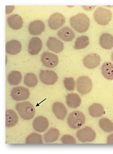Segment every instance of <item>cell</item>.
I'll return each mask as SVG.
<instances>
[{
    "mask_svg": "<svg viewBox=\"0 0 113 154\" xmlns=\"http://www.w3.org/2000/svg\"><path fill=\"white\" fill-rule=\"evenodd\" d=\"M90 19L84 14H79L70 18L71 27L78 33L85 32L90 26Z\"/></svg>",
    "mask_w": 113,
    "mask_h": 154,
    "instance_id": "cell-1",
    "label": "cell"
},
{
    "mask_svg": "<svg viewBox=\"0 0 113 154\" xmlns=\"http://www.w3.org/2000/svg\"><path fill=\"white\" fill-rule=\"evenodd\" d=\"M21 118L25 120L33 119L35 116V110L33 104L28 102L19 103L15 106Z\"/></svg>",
    "mask_w": 113,
    "mask_h": 154,
    "instance_id": "cell-2",
    "label": "cell"
},
{
    "mask_svg": "<svg viewBox=\"0 0 113 154\" xmlns=\"http://www.w3.org/2000/svg\"><path fill=\"white\" fill-rule=\"evenodd\" d=\"M94 17L96 22L99 25L106 26L112 19V12L104 7H98L94 13Z\"/></svg>",
    "mask_w": 113,
    "mask_h": 154,
    "instance_id": "cell-3",
    "label": "cell"
},
{
    "mask_svg": "<svg viewBox=\"0 0 113 154\" xmlns=\"http://www.w3.org/2000/svg\"><path fill=\"white\" fill-rule=\"evenodd\" d=\"M67 124L73 129H77L82 127L85 122V117L80 111H73L68 117Z\"/></svg>",
    "mask_w": 113,
    "mask_h": 154,
    "instance_id": "cell-4",
    "label": "cell"
},
{
    "mask_svg": "<svg viewBox=\"0 0 113 154\" xmlns=\"http://www.w3.org/2000/svg\"><path fill=\"white\" fill-rule=\"evenodd\" d=\"M76 88L77 91L80 94L83 95L88 94L92 90V82L87 76H81L76 81Z\"/></svg>",
    "mask_w": 113,
    "mask_h": 154,
    "instance_id": "cell-5",
    "label": "cell"
},
{
    "mask_svg": "<svg viewBox=\"0 0 113 154\" xmlns=\"http://www.w3.org/2000/svg\"><path fill=\"white\" fill-rule=\"evenodd\" d=\"M76 137L81 142H91L96 139V133L93 129L86 126L77 131Z\"/></svg>",
    "mask_w": 113,
    "mask_h": 154,
    "instance_id": "cell-6",
    "label": "cell"
},
{
    "mask_svg": "<svg viewBox=\"0 0 113 154\" xmlns=\"http://www.w3.org/2000/svg\"><path fill=\"white\" fill-rule=\"evenodd\" d=\"M39 78L43 84L52 85L56 83L58 77L56 72L52 70H41Z\"/></svg>",
    "mask_w": 113,
    "mask_h": 154,
    "instance_id": "cell-7",
    "label": "cell"
},
{
    "mask_svg": "<svg viewBox=\"0 0 113 154\" xmlns=\"http://www.w3.org/2000/svg\"><path fill=\"white\" fill-rule=\"evenodd\" d=\"M29 91L23 87H17L12 89L10 95L12 98L16 101L25 100L29 98Z\"/></svg>",
    "mask_w": 113,
    "mask_h": 154,
    "instance_id": "cell-8",
    "label": "cell"
},
{
    "mask_svg": "<svg viewBox=\"0 0 113 154\" xmlns=\"http://www.w3.org/2000/svg\"><path fill=\"white\" fill-rule=\"evenodd\" d=\"M41 61L45 67L54 68L58 64V57L57 55L49 52H46L42 54Z\"/></svg>",
    "mask_w": 113,
    "mask_h": 154,
    "instance_id": "cell-9",
    "label": "cell"
},
{
    "mask_svg": "<svg viewBox=\"0 0 113 154\" xmlns=\"http://www.w3.org/2000/svg\"><path fill=\"white\" fill-rule=\"evenodd\" d=\"M65 18L64 16L59 13H55L50 17L48 25L51 29L56 30L64 25Z\"/></svg>",
    "mask_w": 113,
    "mask_h": 154,
    "instance_id": "cell-10",
    "label": "cell"
},
{
    "mask_svg": "<svg viewBox=\"0 0 113 154\" xmlns=\"http://www.w3.org/2000/svg\"><path fill=\"white\" fill-rule=\"evenodd\" d=\"M83 62L84 66L88 69H95L100 64L101 57L98 54H89L83 59Z\"/></svg>",
    "mask_w": 113,
    "mask_h": 154,
    "instance_id": "cell-11",
    "label": "cell"
},
{
    "mask_svg": "<svg viewBox=\"0 0 113 154\" xmlns=\"http://www.w3.org/2000/svg\"><path fill=\"white\" fill-rule=\"evenodd\" d=\"M49 121L45 117L39 116L34 119L33 126L37 132L43 133L45 132L49 127Z\"/></svg>",
    "mask_w": 113,
    "mask_h": 154,
    "instance_id": "cell-12",
    "label": "cell"
},
{
    "mask_svg": "<svg viewBox=\"0 0 113 154\" xmlns=\"http://www.w3.org/2000/svg\"><path fill=\"white\" fill-rule=\"evenodd\" d=\"M43 47V43L41 39L35 37L30 40L28 44V52L30 55H37L41 51Z\"/></svg>",
    "mask_w": 113,
    "mask_h": 154,
    "instance_id": "cell-13",
    "label": "cell"
},
{
    "mask_svg": "<svg viewBox=\"0 0 113 154\" xmlns=\"http://www.w3.org/2000/svg\"><path fill=\"white\" fill-rule=\"evenodd\" d=\"M45 25L43 21L35 20L30 23L28 30L31 35H40L45 30Z\"/></svg>",
    "mask_w": 113,
    "mask_h": 154,
    "instance_id": "cell-14",
    "label": "cell"
},
{
    "mask_svg": "<svg viewBox=\"0 0 113 154\" xmlns=\"http://www.w3.org/2000/svg\"><path fill=\"white\" fill-rule=\"evenodd\" d=\"M47 47L49 50L53 52H61L64 50V43L56 38H50L47 41Z\"/></svg>",
    "mask_w": 113,
    "mask_h": 154,
    "instance_id": "cell-15",
    "label": "cell"
},
{
    "mask_svg": "<svg viewBox=\"0 0 113 154\" xmlns=\"http://www.w3.org/2000/svg\"><path fill=\"white\" fill-rule=\"evenodd\" d=\"M52 109L55 116L59 120H64L67 115V110L63 103L60 102L54 103Z\"/></svg>",
    "mask_w": 113,
    "mask_h": 154,
    "instance_id": "cell-16",
    "label": "cell"
},
{
    "mask_svg": "<svg viewBox=\"0 0 113 154\" xmlns=\"http://www.w3.org/2000/svg\"><path fill=\"white\" fill-rule=\"evenodd\" d=\"M22 48V44L16 40H12L6 43V52L10 55H17L21 51Z\"/></svg>",
    "mask_w": 113,
    "mask_h": 154,
    "instance_id": "cell-17",
    "label": "cell"
},
{
    "mask_svg": "<svg viewBox=\"0 0 113 154\" xmlns=\"http://www.w3.org/2000/svg\"><path fill=\"white\" fill-rule=\"evenodd\" d=\"M57 35L60 38L65 42L72 41L75 38V34L70 27H63L57 32Z\"/></svg>",
    "mask_w": 113,
    "mask_h": 154,
    "instance_id": "cell-18",
    "label": "cell"
},
{
    "mask_svg": "<svg viewBox=\"0 0 113 154\" xmlns=\"http://www.w3.org/2000/svg\"><path fill=\"white\" fill-rule=\"evenodd\" d=\"M7 22L10 27L14 30H19L23 26V20L18 14H13L8 17Z\"/></svg>",
    "mask_w": 113,
    "mask_h": 154,
    "instance_id": "cell-19",
    "label": "cell"
},
{
    "mask_svg": "<svg viewBox=\"0 0 113 154\" xmlns=\"http://www.w3.org/2000/svg\"><path fill=\"white\" fill-rule=\"evenodd\" d=\"M67 105L71 108H77L81 103V99L76 94H70L66 97Z\"/></svg>",
    "mask_w": 113,
    "mask_h": 154,
    "instance_id": "cell-20",
    "label": "cell"
},
{
    "mask_svg": "<svg viewBox=\"0 0 113 154\" xmlns=\"http://www.w3.org/2000/svg\"><path fill=\"white\" fill-rule=\"evenodd\" d=\"M101 47L105 49H111L113 48V36L108 33H104L99 40Z\"/></svg>",
    "mask_w": 113,
    "mask_h": 154,
    "instance_id": "cell-21",
    "label": "cell"
},
{
    "mask_svg": "<svg viewBox=\"0 0 113 154\" xmlns=\"http://www.w3.org/2000/svg\"><path fill=\"white\" fill-rule=\"evenodd\" d=\"M19 118L17 114L13 110L6 111V122L5 125L7 127H12L18 123Z\"/></svg>",
    "mask_w": 113,
    "mask_h": 154,
    "instance_id": "cell-22",
    "label": "cell"
},
{
    "mask_svg": "<svg viewBox=\"0 0 113 154\" xmlns=\"http://www.w3.org/2000/svg\"><path fill=\"white\" fill-rule=\"evenodd\" d=\"M59 135L58 130L55 128H51L44 134L43 139L46 143H52L57 141Z\"/></svg>",
    "mask_w": 113,
    "mask_h": 154,
    "instance_id": "cell-23",
    "label": "cell"
},
{
    "mask_svg": "<svg viewBox=\"0 0 113 154\" xmlns=\"http://www.w3.org/2000/svg\"><path fill=\"white\" fill-rule=\"evenodd\" d=\"M89 113L91 116L93 117H99L105 114L104 107L99 103H94L89 107Z\"/></svg>",
    "mask_w": 113,
    "mask_h": 154,
    "instance_id": "cell-24",
    "label": "cell"
},
{
    "mask_svg": "<svg viewBox=\"0 0 113 154\" xmlns=\"http://www.w3.org/2000/svg\"><path fill=\"white\" fill-rule=\"evenodd\" d=\"M22 80V75L20 71L14 70L9 74L8 81L11 85H17Z\"/></svg>",
    "mask_w": 113,
    "mask_h": 154,
    "instance_id": "cell-25",
    "label": "cell"
},
{
    "mask_svg": "<svg viewBox=\"0 0 113 154\" xmlns=\"http://www.w3.org/2000/svg\"><path fill=\"white\" fill-rule=\"evenodd\" d=\"M101 71L105 78L109 80H113V64L109 62L104 63Z\"/></svg>",
    "mask_w": 113,
    "mask_h": 154,
    "instance_id": "cell-26",
    "label": "cell"
},
{
    "mask_svg": "<svg viewBox=\"0 0 113 154\" xmlns=\"http://www.w3.org/2000/svg\"><path fill=\"white\" fill-rule=\"evenodd\" d=\"M89 39L85 35H82L77 38L75 42L74 48L76 49H82L85 48L89 45Z\"/></svg>",
    "mask_w": 113,
    "mask_h": 154,
    "instance_id": "cell-27",
    "label": "cell"
},
{
    "mask_svg": "<svg viewBox=\"0 0 113 154\" xmlns=\"http://www.w3.org/2000/svg\"><path fill=\"white\" fill-rule=\"evenodd\" d=\"M100 127L103 131L107 133L113 132V123L107 118H103L99 121Z\"/></svg>",
    "mask_w": 113,
    "mask_h": 154,
    "instance_id": "cell-28",
    "label": "cell"
},
{
    "mask_svg": "<svg viewBox=\"0 0 113 154\" xmlns=\"http://www.w3.org/2000/svg\"><path fill=\"white\" fill-rule=\"evenodd\" d=\"M38 79L36 75L33 73L26 74L24 78V83L26 86L33 88L37 84Z\"/></svg>",
    "mask_w": 113,
    "mask_h": 154,
    "instance_id": "cell-29",
    "label": "cell"
},
{
    "mask_svg": "<svg viewBox=\"0 0 113 154\" xmlns=\"http://www.w3.org/2000/svg\"><path fill=\"white\" fill-rule=\"evenodd\" d=\"M26 143L27 144H42L43 143V140L42 135L35 133L31 134L26 138Z\"/></svg>",
    "mask_w": 113,
    "mask_h": 154,
    "instance_id": "cell-30",
    "label": "cell"
},
{
    "mask_svg": "<svg viewBox=\"0 0 113 154\" xmlns=\"http://www.w3.org/2000/svg\"><path fill=\"white\" fill-rule=\"evenodd\" d=\"M64 87L68 91H72L75 89V81L73 78H65L64 80Z\"/></svg>",
    "mask_w": 113,
    "mask_h": 154,
    "instance_id": "cell-31",
    "label": "cell"
},
{
    "mask_svg": "<svg viewBox=\"0 0 113 154\" xmlns=\"http://www.w3.org/2000/svg\"><path fill=\"white\" fill-rule=\"evenodd\" d=\"M61 142L64 144H76V140L74 137L69 134H65L61 137Z\"/></svg>",
    "mask_w": 113,
    "mask_h": 154,
    "instance_id": "cell-32",
    "label": "cell"
},
{
    "mask_svg": "<svg viewBox=\"0 0 113 154\" xmlns=\"http://www.w3.org/2000/svg\"><path fill=\"white\" fill-rule=\"evenodd\" d=\"M14 6H6V14H9L12 13L13 10H14Z\"/></svg>",
    "mask_w": 113,
    "mask_h": 154,
    "instance_id": "cell-33",
    "label": "cell"
},
{
    "mask_svg": "<svg viewBox=\"0 0 113 154\" xmlns=\"http://www.w3.org/2000/svg\"><path fill=\"white\" fill-rule=\"evenodd\" d=\"M107 143L109 144H113V133L110 134L107 137Z\"/></svg>",
    "mask_w": 113,
    "mask_h": 154,
    "instance_id": "cell-34",
    "label": "cell"
},
{
    "mask_svg": "<svg viewBox=\"0 0 113 154\" xmlns=\"http://www.w3.org/2000/svg\"><path fill=\"white\" fill-rule=\"evenodd\" d=\"M111 58H112V61H113V53H112V56H111Z\"/></svg>",
    "mask_w": 113,
    "mask_h": 154,
    "instance_id": "cell-35",
    "label": "cell"
}]
</instances>
